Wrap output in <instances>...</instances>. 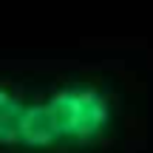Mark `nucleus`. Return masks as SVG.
I'll return each instance as SVG.
<instances>
[{
	"label": "nucleus",
	"mask_w": 153,
	"mask_h": 153,
	"mask_svg": "<svg viewBox=\"0 0 153 153\" xmlns=\"http://www.w3.org/2000/svg\"><path fill=\"white\" fill-rule=\"evenodd\" d=\"M114 128V99L91 79H65L34 97L0 82V148L20 153H79Z\"/></svg>",
	"instance_id": "obj_1"
}]
</instances>
